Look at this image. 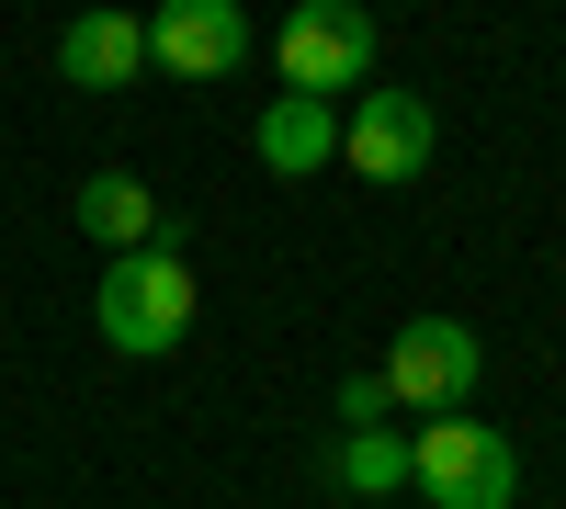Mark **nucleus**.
<instances>
[{
  "label": "nucleus",
  "mask_w": 566,
  "mask_h": 509,
  "mask_svg": "<svg viewBox=\"0 0 566 509\" xmlns=\"http://www.w3.org/2000/svg\"><path fill=\"white\" fill-rule=\"evenodd\" d=\"M57 68H69L80 91H125L136 68H148V23H136V12H80V23L57 34Z\"/></svg>",
  "instance_id": "6e6552de"
},
{
  "label": "nucleus",
  "mask_w": 566,
  "mask_h": 509,
  "mask_svg": "<svg viewBox=\"0 0 566 509\" xmlns=\"http://www.w3.org/2000/svg\"><path fill=\"white\" fill-rule=\"evenodd\" d=\"M408 487L431 509H510V498H522V442L488 431V420H464V407H453V420H419Z\"/></svg>",
  "instance_id": "f257e3e1"
},
{
  "label": "nucleus",
  "mask_w": 566,
  "mask_h": 509,
  "mask_svg": "<svg viewBox=\"0 0 566 509\" xmlns=\"http://www.w3.org/2000/svg\"><path fill=\"white\" fill-rule=\"evenodd\" d=\"M386 407H397V396L374 385V374H352V385H340V420H352V431H374V420H386Z\"/></svg>",
  "instance_id": "9b49d317"
},
{
  "label": "nucleus",
  "mask_w": 566,
  "mask_h": 509,
  "mask_svg": "<svg viewBox=\"0 0 566 509\" xmlns=\"http://www.w3.org/2000/svg\"><path fill=\"white\" fill-rule=\"evenodd\" d=\"M476 374H488V351H476V329H464V317H408L397 351L374 362V385L408 396L419 420H453V407L476 396Z\"/></svg>",
  "instance_id": "7ed1b4c3"
},
{
  "label": "nucleus",
  "mask_w": 566,
  "mask_h": 509,
  "mask_svg": "<svg viewBox=\"0 0 566 509\" xmlns=\"http://www.w3.org/2000/svg\"><path fill=\"white\" fill-rule=\"evenodd\" d=\"M272 57H283V91L340 103V91H363V68H374V12L363 0H306V12L272 34Z\"/></svg>",
  "instance_id": "20e7f679"
},
{
  "label": "nucleus",
  "mask_w": 566,
  "mask_h": 509,
  "mask_svg": "<svg viewBox=\"0 0 566 509\" xmlns=\"http://www.w3.org/2000/svg\"><path fill=\"white\" fill-rule=\"evenodd\" d=\"M69 215H80V238H103L114 261L159 238V193H148V181H136V170H91L80 193H69Z\"/></svg>",
  "instance_id": "1a4fd4ad"
},
{
  "label": "nucleus",
  "mask_w": 566,
  "mask_h": 509,
  "mask_svg": "<svg viewBox=\"0 0 566 509\" xmlns=\"http://www.w3.org/2000/svg\"><path fill=\"white\" fill-rule=\"evenodd\" d=\"M148 68H170V79H227V68H250V12H239V0H159Z\"/></svg>",
  "instance_id": "39448f33"
},
{
  "label": "nucleus",
  "mask_w": 566,
  "mask_h": 509,
  "mask_svg": "<svg viewBox=\"0 0 566 509\" xmlns=\"http://www.w3.org/2000/svg\"><path fill=\"white\" fill-rule=\"evenodd\" d=\"M250 148H261V170L306 181V170H328V159H340V103H306V91H272V103H261V125H250Z\"/></svg>",
  "instance_id": "0eeeda50"
},
{
  "label": "nucleus",
  "mask_w": 566,
  "mask_h": 509,
  "mask_svg": "<svg viewBox=\"0 0 566 509\" xmlns=\"http://www.w3.org/2000/svg\"><path fill=\"white\" fill-rule=\"evenodd\" d=\"M431 103H419V91H363L352 103V125H340V159L363 170V181H419L431 170Z\"/></svg>",
  "instance_id": "423d86ee"
},
{
  "label": "nucleus",
  "mask_w": 566,
  "mask_h": 509,
  "mask_svg": "<svg viewBox=\"0 0 566 509\" xmlns=\"http://www.w3.org/2000/svg\"><path fill=\"white\" fill-rule=\"evenodd\" d=\"M328 476H340L352 498H397V487H408V442H397V431H340Z\"/></svg>",
  "instance_id": "9d476101"
},
{
  "label": "nucleus",
  "mask_w": 566,
  "mask_h": 509,
  "mask_svg": "<svg viewBox=\"0 0 566 509\" xmlns=\"http://www.w3.org/2000/svg\"><path fill=\"white\" fill-rule=\"evenodd\" d=\"M91 317H103V340L136 351V362L181 351V329H193V272H181V250H125L103 272V306Z\"/></svg>",
  "instance_id": "f03ea898"
}]
</instances>
